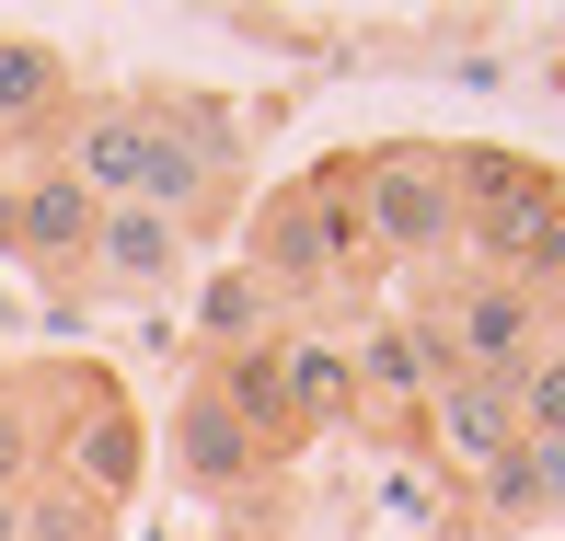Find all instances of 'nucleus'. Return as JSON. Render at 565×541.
Wrapping results in <instances>:
<instances>
[{"mask_svg":"<svg viewBox=\"0 0 565 541\" xmlns=\"http://www.w3.org/2000/svg\"><path fill=\"white\" fill-rule=\"evenodd\" d=\"M243 277L266 300H347L358 277H370V230H358V162L289 173V185H266V208L243 219Z\"/></svg>","mask_w":565,"mask_h":541,"instance_id":"1","label":"nucleus"},{"mask_svg":"<svg viewBox=\"0 0 565 541\" xmlns=\"http://www.w3.org/2000/svg\"><path fill=\"white\" fill-rule=\"evenodd\" d=\"M416 346H427V369H439V392H450V380H497V392H520V369L554 346V334H543V300H531V289L461 266L450 289L416 312ZM439 392H427V403H439Z\"/></svg>","mask_w":565,"mask_h":541,"instance_id":"2","label":"nucleus"},{"mask_svg":"<svg viewBox=\"0 0 565 541\" xmlns=\"http://www.w3.org/2000/svg\"><path fill=\"white\" fill-rule=\"evenodd\" d=\"M358 230H370V266H439V253H461L450 150H439V139H381V150H358Z\"/></svg>","mask_w":565,"mask_h":541,"instance_id":"3","label":"nucleus"},{"mask_svg":"<svg viewBox=\"0 0 565 541\" xmlns=\"http://www.w3.org/2000/svg\"><path fill=\"white\" fill-rule=\"evenodd\" d=\"M93 230H105V208H93L58 162H12V196H0V253H12L23 277H82V266H93Z\"/></svg>","mask_w":565,"mask_h":541,"instance_id":"4","label":"nucleus"},{"mask_svg":"<svg viewBox=\"0 0 565 541\" xmlns=\"http://www.w3.org/2000/svg\"><path fill=\"white\" fill-rule=\"evenodd\" d=\"M46 162H58L93 208H127L139 173H150V105H139V93H93V105H70V127H58Z\"/></svg>","mask_w":565,"mask_h":541,"instance_id":"5","label":"nucleus"},{"mask_svg":"<svg viewBox=\"0 0 565 541\" xmlns=\"http://www.w3.org/2000/svg\"><path fill=\"white\" fill-rule=\"evenodd\" d=\"M185 266H196V242H185L162 208H139V196H127V208H105L82 277H93V289H116V300H173V289H185Z\"/></svg>","mask_w":565,"mask_h":541,"instance_id":"6","label":"nucleus"},{"mask_svg":"<svg viewBox=\"0 0 565 541\" xmlns=\"http://www.w3.org/2000/svg\"><path fill=\"white\" fill-rule=\"evenodd\" d=\"M209 392L231 403V426L254 437L266 461H289L300 450V426H289V334H254V346H209Z\"/></svg>","mask_w":565,"mask_h":541,"instance_id":"7","label":"nucleus"},{"mask_svg":"<svg viewBox=\"0 0 565 541\" xmlns=\"http://www.w3.org/2000/svg\"><path fill=\"white\" fill-rule=\"evenodd\" d=\"M70 105H82V93H70V58L46 35H0V162H12V150H58V127H70Z\"/></svg>","mask_w":565,"mask_h":541,"instance_id":"8","label":"nucleus"},{"mask_svg":"<svg viewBox=\"0 0 565 541\" xmlns=\"http://www.w3.org/2000/svg\"><path fill=\"white\" fill-rule=\"evenodd\" d=\"M173 473H185L196 496H243V484H266L277 461L231 426V403L209 392V380H185V392H173Z\"/></svg>","mask_w":565,"mask_h":541,"instance_id":"9","label":"nucleus"},{"mask_svg":"<svg viewBox=\"0 0 565 541\" xmlns=\"http://www.w3.org/2000/svg\"><path fill=\"white\" fill-rule=\"evenodd\" d=\"M508 450H520V392L450 380V392L427 403V461H439V473H497Z\"/></svg>","mask_w":565,"mask_h":541,"instance_id":"10","label":"nucleus"},{"mask_svg":"<svg viewBox=\"0 0 565 541\" xmlns=\"http://www.w3.org/2000/svg\"><path fill=\"white\" fill-rule=\"evenodd\" d=\"M473 530H543L565 519V437H520V450L497 461V473H473Z\"/></svg>","mask_w":565,"mask_h":541,"instance_id":"11","label":"nucleus"},{"mask_svg":"<svg viewBox=\"0 0 565 541\" xmlns=\"http://www.w3.org/2000/svg\"><path fill=\"white\" fill-rule=\"evenodd\" d=\"M370 519H381V541H439V530H461L450 473L427 450H381L370 461Z\"/></svg>","mask_w":565,"mask_h":541,"instance_id":"12","label":"nucleus"},{"mask_svg":"<svg viewBox=\"0 0 565 541\" xmlns=\"http://www.w3.org/2000/svg\"><path fill=\"white\" fill-rule=\"evenodd\" d=\"M554 185H565V173L531 162V150H508V139H461V150H450V208H461V219L531 208V196H554Z\"/></svg>","mask_w":565,"mask_h":541,"instance_id":"13","label":"nucleus"},{"mask_svg":"<svg viewBox=\"0 0 565 541\" xmlns=\"http://www.w3.org/2000/svg\"><path fill=\"white\" fill-rule=\"evenodd\" d=\"M289 426L323 437V426H358V369L335 334H289Z\"/></svg>","mask_w":565,"mask_h":541,"instance_id":"14","label":"nucleus"},{"mask_svg":"<svg viewBox=\"0 0 565 541\" xmlns=\"http://www.w3.org/2000/svg\"><path fill=\"white\" fill-rule=\"evenodd\" d=\"M23 541H116V507H93L82 484H23Z\"/></svg>","mask_w":565,"mask_h":541,"instance_id":"15","label":"nucleus"},{"mask_svg":"<svg viewBox=\"0 0 565 541\" xmlns=\"http://www.w3.org/2000/svg\"><path fill=\"white\" fill-rule=\"evenodd\" d=\"M23 484H46V426L23 403V380L0 369V496H23Z\"/></svg>","mask_w":565,"mask_h":541,"instance_id":"16","label":"nucleus"},{"mask_svg":"<svg viewBox=\"0 0 565 541\" xmlns=\"http://www.w3.org/2000/svg\"><path fill=\"white\" fill-rule=\"evenodd\" d=\"M520 437H565V346H543L520 369Z\"/></svg>","mask_w":565,"mask_h":541,"instance_id":"17","label":"nucleus"},{"mask_svg":"<svg viewBox=\"0 0 565 541\" xmlns=\"http://www.w3.org/2000/svg\"><path fill=\"white\" fill-rule=\"evenodd\" d=\"M543 334H554V346H565V277H554V289H543Z\"/></svg>","mask_w":565,"mask_h":541,"instance_id":"18","label":"nucleus"},{"mask_svg":"<svg viewBox=\"0 0 565 541\" xmlns=\"http://www.w3.org/2000/svg\"><path fill=\"white\" fill-rule=\"evenodd\" d=\"M0 541H23V496H0Z\"/></svg>","mask_w":565,"mask_h":541,"instance_id":"19","label":"nucleus"},{"mask_svg":"<svg viewBox=\"0 0 565 541\" xmlns=\"http://www.w3.org/2000/svg\"><path fill=\"white\" fill-rule=\"evenodd\" d=\"M0 196H12V162H0Z\"/></svg>","mask_w":565,"mask_h":541,"instance_id":"20","label":"nucleus"}]
</instances>
